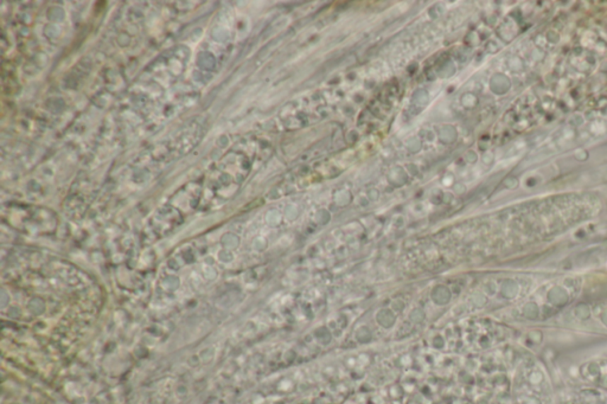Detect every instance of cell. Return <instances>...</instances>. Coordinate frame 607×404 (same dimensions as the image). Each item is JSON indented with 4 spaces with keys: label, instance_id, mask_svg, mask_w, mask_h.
Returning <instances> with one entry per match:
<instances>
[{
    "label": "cell",
    "instance_id": "6da1fadb",
    "mask_svg": "<svg viewBox=\"0 0 607 404\" xmlns=\"http://www.w3.org/2000/svg\"><path fill=\"white\" fill-rule=\"evenodd\" d=\"M424 312L420 310H414L411 313V319L414 321H421L424 319Z\"/></svg>",
    "mask_w": 607,
    "mask_h": 404
}]
</instances>
